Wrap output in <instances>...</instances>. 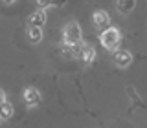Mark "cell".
<instances>
[{"label":"cell","mask_w":147,"mask_h":128,"mask_svg":"<svg viewBox=\"0 0 147 128\" xmlns=\"http://www.w3.org/2000/svg\"><path fill=\"white\" fill-rule=\"evenodd\" d=\"M99 40L101 44H103L105 49H109V51H114L116 48H119V44H121V33H119L118 27H105V29H101V35H99Z\"/></svg>","instance_id":"1"},{"label":"cell","mask_w":147,"mask_h":128,"mask_svg":"<svg viewBox=\"0 0 147 128\" xmlns=\"http://www.w3.org/2000/svg\"><path fill=\"white\" fill-rule=\"evenodd\" d=\"M81 26L76 20L68 22L63 29V42L64 44H79L81 42Z\"/></svg>","instance_id":"2"},{"label":"cell","mask_w":147,"mask_h":128,"mask_svg":"<svg viewBox=\"0 0 147 128\" xmlns=\"http://www.w3.org/2000/svg\"><path fill=\"white\" fill-rule=\"evenodd\" d=\"M112 59L116 62V66L119 68H127L129 64L132 62V53L127 51V49H121V48H116L112 51Z\"/></svg>","instance_id":"3"},{"label":"cell","mask_w":147,"mask_h":128,"mask_svg":"<svg viewBox=\"0 0 147 128\" xmlns=\"http://www.w3.org/2000/svg\"><path fill=\"white\" fill-rule=\"evenodd\" d=\"M77 59L83 62V64H92L94 62V59H96V49H94V46H90V44H81V48H79V51H77Z\"/></svg>","instance_id":"4"},{"label":"cell","mask_w":147,"mask_h":128,"mask_svg":"<svg viewBox=\"0 0 147 128\" xmlns=\"http://www.w3.org/2000/svg\"><path fill=\"white\" fill-rule=\"evenodd\" d=\"M92 22H94V26L101 31V29H105V27L110 26V17L105 9H96L94 15H92Z\"/></svg>","instance_id":"5"},{"label":"cell","mask_w":147,"mask_h":128,"mask_svg":"<svg viewBox=\"0 0 147 128\" xmlns=\"http://www.w3.org/2000/svg\"><path fill=\"white\" fill-rule=\"evenodd\" d=\"M24 101H26V106L28 108H33L40 104V93L37 88H26L24 90Z\"/></svg>","instance_id":"6"},{"label":"cell","mask_w":147,"mask_h":128,"mask_svg":"<svg viewBox=\"0 0 147 128\" xmlns=\"http://www.w3.org/2000/svg\"><path fill=\"white\" fill-rule=\"evenodd\" d=\"M28 22H30V26H37V27H42L44 24H46V11H44V9H37V11L33 13V15H31L30 17V20H28Z\"/></svg>","instance_id":"7"},{"label":"cell","mask_w":147,"mask_h":128,"mask_svg":"<svg viewBox=\"0 0 147 128\" xmlns=\"http://www.w3.org/2000/svg\"><path fill=\"white\" fill-rule=\"evenodd\" d=\"M13 113H15V110H13V104L7 103L6 99L0 103V121H7V119L13 117Z\"/></svg>","instance_id":"8"},{"label":"cell","mask_w":147,"mask_h":128,"mask_svg":"<svg viewBox=\"0 0 147 128\" xmlns=\"http://www.w3.org/2000/svg\"><path fill=\"white\" fill-rule=\"evenodd\" d=\"M136 7V0H116V9L123 15H129Z\"/></svg>","instance_id":"9"},{"label":"cell","mask_w":147,"mask_h":128,"mask_svg":"<svg viewBox=\"0 0 147 128\" xmlns=\"http://www.w3.org/2000/svg\"><path fill=\"white\" fill-rule=\"evenodd\" d=\"M28 37H30L31 42H40L42 40V27H37V26H30V29H28Z\"/></svg>","instance_id":"10"},{"label":"cell","mask_w":147,"mask_h":128,"mask_svg":"<svg viewBox=\"0 0 147 128\" xmlns=\"http://www.w3.org/2000/svg\"><path fill=\"white\" fill-rule=\"evenodd\" d=\"M64 2H66V0H37V6L40 9H46L50 6H63Z\"/></svg>","instance_id":"11"},{"label":"cell","mask_w":147,"mask_h":128,"mask_svg":"<svg viewBox=\"0 0 147 128\" xmlns=\"http://www.w3.org/2000/svg\"><path fill=\"white\" fill-rule=\"evenodd\" d=\"M4 99H6V93H4V91H0V103H2Z\"/></svg>","instance_id":"12"},{"label":"cell","mask_w":147,"mask_h":128,"mask_svg":"<svg viewBox=\"0 0 147 128\" xmlns=\"http://www.w3.org/2000/svg\"><path fill=\"white\" fill-rule=\"evenodd\" d=\"M6 2H7V4H11V2H15V0H6Z\"/></svg>","instance_id":"13"}]
</instances>
